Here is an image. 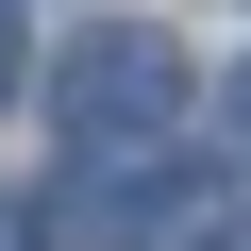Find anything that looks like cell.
<instances>
[{
  "instance_id": "cell-1",
  "label": "cell",
  "mask_w": 251,
  "mask_h": 251,
  "mask_svg": "<svg viewBox=\"0 0 251 251\" xmlns=\"http://www.w3.org/2000/svg\"><path fill=\"white\" fill-rule=\"evenodd\" d=\"M50 117H67L84 168H151L168 117H184V50H168L151 17H84V34L50 50Z\"/></svg>"
},
{
  "instance_id": "cell-2",
  "label": "cell",
  "mask_w": 251,
  "mask_h": 251,
  "mask_svg": "<svg viewBox=\"0 0 251 251\" xmlns=\"http://www.w3.org/2000/svg\"><path fill=\"white\" fill-rule=\"evenodd\" d=\"M218 117H234V134H251V67H234V84H218Z\"/></svg>"
},
{
  "instance_id": "cell-3",
  "label": "cell",
  "mask_w": 251,
  "mask_h": 251,
  "mask_svg": "<svg viewBox=\"0 0 251 251\" xmlns=\"http://www.w3.org/2000/svg\"><path fill=\"white\" fill-rule=\"evenodd\" d=\"M0 100H17V17H0Z\"/></svg>"
}]
</instances>
